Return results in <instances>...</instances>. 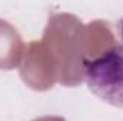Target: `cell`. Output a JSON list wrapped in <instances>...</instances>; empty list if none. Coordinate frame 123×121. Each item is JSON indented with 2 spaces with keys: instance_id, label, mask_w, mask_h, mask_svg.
Here are the masks:
<instances>
[{
  "instance_id": "1",
  "label": "cell",
  "mask_w": 123,
  "mask_h": 121,
  "mask_svg": "<svg viewBox=\"0 0 123 121\" xmlns=\"http://www.w3.org/2000/svg\"><path fill=\"white\" fill-rule=\"evenodd\" d=\"M85 80L102 101L123 110V46H113L93 60H83Z\"/></svg>"
},
{
  "instance_id": "2",
  "label": "cell",
  "mask_w": 123,
  "mask_h": 121,
  "mask_svg": "<svg viewBox=\"0 0 123 121\" xmlns=\"http://www.w3.org/2000/svg\"><path fill=\"white\" fill-rule=\"evenodd\" d=\"M120 30H122V37H123V20H122V23H120Z\"/></svg>"
}]
</instances>
